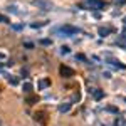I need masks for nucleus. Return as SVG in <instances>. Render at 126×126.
<instances>
[{"mask_svg": "<svg viewBox=\"0 0 126 126\" xmlns=\"http://www.w3.org/2000/svg\"><path fill=\"white\" fill-rule=\"evenodd\" d=\"M123 22H125V25H126V17H125V19H123Z\"/></svg>", "mask_w": 126, "mask_h": 126, "instance_id": "obj_25", "label": "nucleus"}, {"mask_svg": "<svg viewBox=\"0 0 126 126\" xmlns=\"http://www.w3.org/2000/svg\"><path fill=\"white\" fill-rule=\"evenodd\" d=\"M24 91H25V93H30V91H32V82H25V84H24Z\"/></svg>", "mask_w": 126, "mask_h": 126, "instance_id": "obj_13", "label": "nucleus"}, {"mask_svg": "<svg viewBox=\"0 0 126 126\" xmlns=\"http://www.w3.org/2000/svg\"><path fill=\"white\" fill-rule=\"evenodd\" d=\"M108 111H111V113H118V109H116V108H113V106L108 108Z\"/></svg>", "mask_w": 126, "mask_h": 126, "instance_id": "obj_20", "label": "nucleus"}, {"mask_svg": "<svg viewBox=\"0 0 126 126\" xmlns=\"http://www.w3.org/2000/svg\"><path fill=\"white\" fill-rule=\"evenodd\" d=\"M39 44H42V46H50V44H52V40H50V39H40Z\"/></svg>", "mask_w": 126, "mask_h": 126, "instance_id": "obj_14", "label": "nucleus"}, {"mask_svg": "<svg viewBox=\"0 0 126 126\" xmlns=\"http://www.w3.org/2000/svg\"><path fill=\"white\" fill-rule=\"evenodd\" d=\"M79 99H81V94H79V93H74V94H72V99H71V101H72V103H76V101H79Z\"/></svg>", "mask_w": 126, "mask_h": 126, "instance_id": "obj_16", "label": "nucleus"}, {"mask_svg": "<svg viewBox=\"0 0 126 126\" xmlns=\"http://www.w3.org/2000/svg\"><path fill=\"white\" fill-rule=\"evenodd\" d=\"M71 104L72 103H62V104H59V113H67L69 109H71Z\"/></svg>", "mask_w": 126, "mask_h": 126, "instance_id": "obj_7", "label": "nucleus"}, {"mask_svg": "<svg viewBox=\"0 0 126 126\" xmlns=\"http://www.w3.org/2000/svg\"><path fill=\"white\" fill-rule=\"evenodd\" d=\"M116 5H123V3H126V0H113Z\"/></svg>", "mask_w": 126, "mask_h": 126, "instance_id": "obj_19", "label": "nucleus"}, {"mask_svg": "<svg viewBox=\"0 0 126 126\" xmlns=\"http://www.w3.org/2000/svg\"><path fill=\"white\" fill-rule=\"evenodd\" d=\"M109 32H111V29H108V27H99V29H97V34H99L101 37H106Z\"/></svg>", "mask_w": 126, "mask_h": 126, "instance_id": "obj_8", "label": "nucleus"}, {"mask_svg": "<svg viewBox=\"0 0 126 126\" xmlns=\"http://www.w3.org/2000/svg\"><path fill=\"white\" fill-rule=\"evenodd\" d=\"M2 67H3V66H2V64H0V71H2Z\"/></svg>", "mask_w": 126, "mask_h": 126, "instance_id": "obj_26", "label": "nucleus"}, {"mask_svg": "<svg viewBox=\"0 0 126 126\" xmlns=\"http://www.w3.org/2000/svg\"><path fill=\"white\" fill-rule=\"evenodd\" d=\"M0 125H2V121H0Z\"/></svg>", "mask_w": 126, "mask_h": 126, "instance_id": "obj_27", "label": "nucleus"}, {"mask_svg": "<svg viewBox=\"0 0 126 126\" xmlns=\"http://www.w3.org/2000/svg\"><path fill=\"white\" fill-rule=\"evenodd\" d=\"M32 3L37 5V7L42 9V10H52V7H54V5H52L50 2H47V0H34Z\"/></svg>", "mask_w": 126, "mask_h": 126, "instance_id": "obj_3", "label": "nucleus"}, {"mask_svg": "<svg viewBox=\"0 0 126 126\" xmlns=\"http://www.w3.org/2000/svg\"><path fill=\"white\" fill-rule=\"evenodd\" d=\"M89 93H93L94 99H97V101L104 97V91H101V89H89Z\"/></svg>", "mask_w": 126, "mask_h": 126, "instance_id": "obj_6", "label": "nucleus"}, {"mask_svg": "<svg viewBox=\"0 0 126 126\" xmlns=\"http://www.w3.org/2000/svg\"><path fill=\"white\" fill-rule=\"evenodd\" d=\"M24 46H25V47H29V49H32V47H34V44H32V42H25Z\"/></svg>", "mask_w": 126, "mask_h": 126, "instance_id": "obj_21", "label": "nucleus"}, {"mask_svg": "<svg viewBox=\"0 0 126 126\" xmlns=\"http://www.w3.org/2000/svg\"><path fill=\"white\" fill-rule=\"evenodd\" d=\"M0 59H5V54L3 52H0Z\"/></svg>", "mask_w": 126, "mask_h": 126, "instance_id": "obj_23", "label": "nucleus"}, {"mask_svg": "<svg viewBox=\"0 0 126 126\" xmlns=\"http://www.w3.org/2000/svg\"><path fill=\"white\" fill-rule=\"evenodd\" d=\"M93 15H94V17H96V19H101V14H99V12H97V10H96V12H94V14H93Z\"/></svg>", "mask_w": 126, "mask_h": 126, "instance_id": "obj_22", "label": "nucleus"}, {"mask_svg": "<svg viewBox=\"0 0 126 126\" xmlns=\"http://www.w3.org/2000/svg\"><path fill=\"white\" fill-rule=\"evenodd\" d=\"M106 3L103 2V0H87L86 3H82L81 7H89L91 10H97V9H103Z\"/></svg>", "mask_w": 126, "mask_h": 126, "instance_id": "obj_1", "label": "nucleus"}, {"mask_svg": "<svg viewBox=\"0 0 126 126\" xmlns=\"http://www.w3.org/2000/svg\"><path fill=\"white\" fill-rule=\"evenodd\" d=\"M69 50H71V49H69L67 46H62V47H61V54H69Z\"/></svg>", "mask_w": 126, "mask_h": 126, "instance_id": "obj_17", "label": "nucleus"}, {"mask_svg": "<svg viewBox=\"0 0 126 126\" xmlns=\"http://www.w3.org/2000/svg\"><path fill=\"white\" fill-rule=\"evenodd\" d=\"M62 35H66V37H71V35H76V34H79L81 30L78 29V27H72V25H64V27H61V30H59Z\"/></svg>", "mask_w": 126, "mask_h": 126, "instance_id": "obj_2", "label": "nucleus"}, {"mask_svg": "<svg viewBox=\"0 0 126 126\" xmlns=\"http://www.w3.org/2000/svg\"><path fill=\"white\" fill-rule=\"evenodd\" d=\"M22 7H19V3H9L7 5V10H9L10 14H17V15H22V14H25V10H20Z\"/></svg>", "mask_w": 126, "mask_h": 126, "instance_id": "obj_4", "label": "nucleus"}, {"mask_svg": "<svg viewBox=\"0 0 126 126\" xmlns=\"http://www.w3.org/2000/svg\"><path fill=\"white\" fill-rule=\"evenodd\" d=\"M49 86H50V81H49V79H42V81L39 82L40 89H46V87H49Z\"/></svg>", "mask_w": 126, "mask_h": 126, "instance_id": "obj_11", "label": "nucleus"}, {"mask_svg": "<svg viewBox=\"0 0 126 126\" xmlns=\"http://www.w3.org/2000/svg\"><path fill=\"white\" fill-rule=\"evenodd\" d=\"M22 27H24L22 24H14V25H12V29H14V30H20Z\"/></svg>", "mask_w": 126, "mask_h": 126, "instance_id": "obj_18", "label": "nucleus"}, {"mask_svg": "<svg viewBox=\"0 0 126 126\" xmlns=\"http://www.w3.org/2000/svg\"><path fill=\"white\" fill-rule=\"evenodd\" d=\"M59 72H61V76H62V78H72V76H74V69L67 67V66H61Z\"/></svg>", "mask_w": 126, "mask_h": 126, "instance_id": "obj_5", "label": "nucleus"}, {"mask_svg": "<svg viewBox=\"0 0 126 126\" xmlns=\"http://www.w3.org/2000/svg\"><path fill=\"white\" fill-rule=\"evenodd\" d=\"M119 125H121V126H126V121H123V123H119Z\"/></svg>", "mask_w": 126, "mask_h": 126, "instance_id": "obj_24", "label": "nucleus"}, {"mask_svg": "<svg viewBox=\"0 0 126 126\" xmlns=\"http://www.w3.org/2000/svg\"><path fill=\"white\" fill-rule=\"evenodd\" d=\"M9 82L12 84V86H17V84H19V79L14 78V76H9Z\"/></svg>", "mask_w": 126, "mask_h": 126, "instance_id": "obj_12", "label": "nucleus"}, {"mask_svg": "<svg viewBox=\"0 0 126 126\" xmlns=\"http://www.w3.org/2000/svg\"><path fill=\"white\" fill-rule=\"evenodd\" d=\"M42 25H46V22H34L30 27H32V29H37V27H42Z\"/></svg>", "mask_w": 126, "mask_h": 126, "instance_id": "obj_15", "label": "nucleus"}, {"mask_svg": "<svg viewBox=\"0 0 126 126\" xmlns=\"http://www.w3.org/2000/svg\"><path fill=\"white\" fill-rule=\"evenodd\" d=\"M109 64H113L114 67H119V69H125V64H121L119 61H116V59H109Z\"/></svg>", "mask_w": 126, "mask_h": 126, "instance_id": "obj_9", "label": "nucleus"}, {"mask_svg": "<svg viewBox=\"0 0 126 126\" xmlns=\"http://www.w3.org/2000/svg\"><path fill=\"white\" fill-rule=\"evenodd\" d=\"M118 46L126 47V34H123V35H119V37H118Z\"/></svg>", "mask_w": 126, "mask_h": 126, "instance_id": "obj_10", "label": "nucleus"}]
</instances>
